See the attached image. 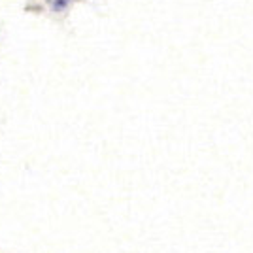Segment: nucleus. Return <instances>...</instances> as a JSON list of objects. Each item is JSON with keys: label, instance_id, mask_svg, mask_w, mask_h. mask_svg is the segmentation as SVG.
<instances>
[{"label": "nucleus", "instance_id": "f257e3e1", "mask_svg": "<svg viewBox=\"0 0 253 253\" xmlns=\"http://www.w3.org/2000/svg\"><path fill=\"white\" fill-rule=\"evenodd\" d=\"M49 4H51L53 10H63L66 8V4H68V0H47Z\"/></svg>", "mask_w": 253, "mask_h": 253}]
</instances>
